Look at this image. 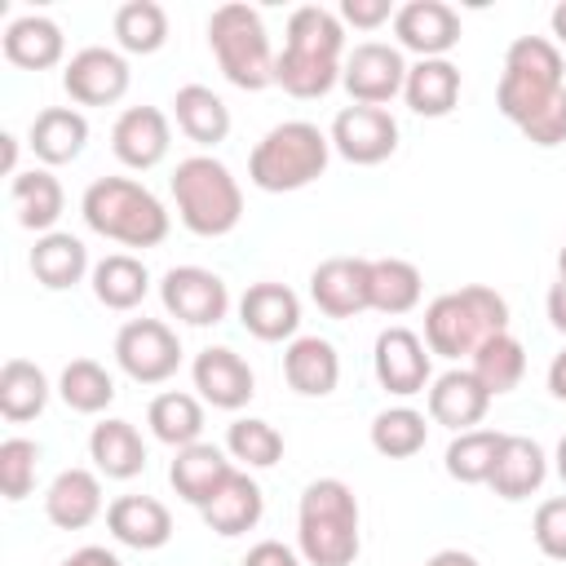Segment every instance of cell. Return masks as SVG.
<instances>
[{
	"label": "cell",
	"instance_id": "1",
	"mask_svg": "<svg viewBox=\"0 0 566 566\" xmlns=\"http://www.w3.org/2000/svg\"><path fill=\"white\" fill-rule=\"evenodd\" d=\"M345 53V22L340 13L323 4H301L287 18V40L283 53H274V84L301 102L323 97L340 84V62Z\"/></svg>",
	"mask_w": 566,
	"mask_h": 566
},
{
	"label": "cell",
	"instance_id": "2",
	"mask_svg": "<svg viewBox=\"0 0 566 566\" xmlns=\"http://www.w3.org/2000/svg\"><path fill=\"white\" fill-rule=\"evenodd\" d=\"M296 548L310 566H354L358 539V500L340 478H318L301 491L296 504Z\"/></svg>",
	"mask_w": 566,
	"mask_h": 566
},
{
	"label": "cell",
	"instance_id": "3",
	"mask_svg": "<svg viewBox=\"0 0 566 566\" xmlns=\"http://www.w3.org/2000/svg\"><path fill=\"white\" fill-rule=\"evenodd\" d=\"M84 226L124 248H155L168 239V208L133 177H97L80 199Z\"/></svg>",
	"mask_w": 566,
	"mask_h": 566
},
{
	"label": "cell",
	"instance_id": "4",
	"mask_svg": "<svg viewBox=\"0 0 566 566\" xmlns=\"http://www.w3.org/2000/svg\"><path fill=\"white\" fill-rule=\"evenodd\" d=\"M500 332H509V301L482 283L442 292L424 310V345L442 358H473Z\"/></svg>",
	"mask_w": 566,
	"mask_h": 566
},
{
	"label": "cell",
	"instance_id": "5",
	"mask_svg": "<svg viewBox=\"0 0 566 566\" xmlns=\"http://www.w3.org/2000/svg\"><path fill=\"white\" fill-rule=\"evenodd\" d=\"M327 159H332V137L318 124L283 119L252 146L248 177L265 195H287V190H305L310 181H318L327 172Z\"/></svg>",
	"mask_w": 566,
	"mask_h": 566
},
{
	"label": "cell",
	"instance_id": "6",
	"mask_svg": "<svg viewBox=\"0 0 566 566\" xmlns=\"http://www.w3.org/2000/svg\"><path fill=\"white\" fill-rule=\"evenodd\" d=\"M177 217L199 239H221L243 221V190L234 172L212 155H190L172 172Z\"/></svg>",
	"mask_w": 566,
	"mask_h": 566
},
{
	"label": "cell",
	"instance_id": "7",
	"mask_svg": "<svg viewBox=\"0 0 566 566\" xmlns=\"http://www.w3.org/2000/svg\"><path fill=\"white\" fill-rule=\"evenodd\" d=\"M562 75H566L562 49L548 35H517L504 53V71H500V84H495L500 115L522 128L531 115H539L566 88Z\"/></svg>",
	"mask_w": 566,
	"mask_h": 566
},
{
	"label": "cell",
	"instance_id": "8",
	"mask_svg": "<svg viewBox=\"0 0 566 566\" xmlns=\"http://www.w3.org/2000/svg\"><path fill=\"white\" fill-rule=\"evenodd\" d=\"M208 49L221 66V75L243 88V93H261L274 84V53H270V35L265 22L252 4H221L208 18Z\"/></svg>",
	"mask_w": 566,
	"mask_h": 566
},
{
	"label": "cell",
	"instance_id": "9",
	"mask_svg": "<svg viewBox=\"0 0 566 566\" xmlns=\"http://www.w3.org/2000/svg\"><path fill=\"white\" fill-rule=\"evenodd\" d=\"M115 363L137 385H164L181 367V340L159 318H128L115 336Z\"/></svg>",
	"mask_w": 566,
	"mask_h": 566
},
{
	"label": "cell",
	"instance_id": "10",
	"mask_svg": "<svg viewBox=\"0 0 566 566\" xmlns=\"http://www.w3.org/2000/svg\"><path fill=\"white\" fill-rule=\"evenodd\" d=\"M159 301L186 327H217L230 310V287L203 265H172L159 279Z\"/></svg>",
	"mask_w": 566,
	"mask_h": 566
},
{
	"label": "cell",
	"instance_id": "11",
	"mask_svg": "<svg viewBox=\"0 0 566 566\" xmlns=\"http://www.w3.org/2000/svg\"><path fill=\"white\" fill-rule=\"evenodd\" d=\"M340 84H345V93L358 106H385V102H394L402 93V84H407L402 49L398 44H380V40L354 44V53L345 57Z\"/></svg>",
	"mask_w": 566,
	"mask_h": 566
},
{
	"label": "cell",
	"instance_id": "12",
	"mask_svg": "<svg viewBox=\"0 0 566 566\" xmlns=\"http://www.w3.org/2000/svg\"><path fill=\"white\" fill-rule=\"evenodd\" d=\"M332 150L358 168H371V164H385L394 150H398V119L385 111V106H345L336 119H332Z\"/></svg>",
	"mask_w": 566,
	"mask_h": 566
},
{
	"label": "cell",
	"instance_id": "13",
	"mask_svg": "<svg viewBox=\"0 0 566 566\" xmlns=\"http://www.w3.org/2000/svg\"><path fill=\"white\" fill-rule=\"evenodd\" d=\"M128 62L115 49L88 44L80 53H71L66 71H62V88L75 106H115L128 93Z\"/></svg>",
	"mask_w": 566,
	"mask_h": 566
},
{
	"label": "cell",
	"instance_id": "14",
	"mask_svg": "<svg viewBox=\"0 0 566 566\" xmlns=\"http://www.w3.org/2000/svg\"><path fill=\"white\" fill-rule=\"evenodd\" d=\"M310 296L327 318H354L371 310V261L363 256H327L310 274Z\"/></svg>",
	"mask_w": 566,
	"mask_h": 566
},
{
	"label": "cell",
	"instance_id": "15",
	"mask_svg": "<svg viewBox=\"0 0 566 566\" xmlns=\"http://www.w3.org/2000/svg\"><path fill=\"white\" fill-rule=\"evenodd\" d=\"M371 371H376L385 394H398V398L424 394V385H429V345L411 327H385L376 336V349H371Z\"/></svg>",
	"mask_w": 566,
	"mask_h": 566
},
{
	"label": "cell",
	"instance_id": "16",
	"mask_svg": "<svg viewBox=\"0 0 566 566\" xmlns=\"http://www.w3.org/2000/svg\"><path fill=\"white\" fill-rule=\"evenodd\" d=\"M394 35L416 57H447L460 44V13L442 0H407L394 13Z\"/></svg>",
	"mask_w": 566,
	"mask_h": 566
},
{
	"label": "cell",
	"instance_id": "17",
	"mask_svg": "<svg viewBox=\"0 0 566 566\" xmlns=\"http://www.w3.org/2000/svg\"><path fill=\"white\" fill-rule=\"evenodd\" d=\"M190 376H195L199 398L212 402L217 411H239V407H248L252 394H256V376H252V367H248L234 349H226V345H208V349H199Z\"/></svg>",
	"mask_w": 566,
	"mask_h": 566
},
{
	"label": "cell",
	"instance_id": "18",
	"mask_svg": "<svg viewBox=\"0 0 566 566\" xmlns=\"http://www.w3.org/2000/svg\"><path fill=\"white\" fill-rule=\"evenodd\" d=\"M172 146V133H168V115L159 106H128L115 128H111V150L124 168H155Z\"/></svg>",
	"mask_w": 566,
	"mask_h": 566
},
{
	"label": "cell",
	"instance_id": "19",
	"mask_svg": "<svg viewBox=\"0 0 566 566\" xmlns=\"http://www.w3.org/2000/svg\"><path fill=\"white\" fill-rule=\"evenodd\" d=\"M239 323L256 340H296L301 327V301L287 283H252L239 296Z\"/></svg>",
	"mask_w": 566,
	"mask_h": 566
},
{
	"label": "cell",
	"instance_id": "20",
	"mask_svg": "<svg viewBox=\"0 0 566 566\" xmlns=\"http://www.w3.org/2000/svg\"><path fill=\"white\" fill-rule=\"evenodd\" d=\"M544 478H548V455H544V447H539L535 438L504 433V442H500V455H495V469H491V482H486V486H491L500 500L517 504V500L535 495V491L544 486Z\"/></svg>",
	"mask_w": 566,
	"mask_h": 566
},
{
	"label": "cell",
	"instance_id": "21",
	"mask_svg": "<svg viewBox=\"0 0 566 566\" xmlns=\"http://www.w3.org/2000/svg\"><path fill=\"white\" fill-rule=\"evenodd\" d=\"M106 531L119 544L150 553V548H164L172 539V513L155 495H119L106 504Z\"/></svg>",
	"mask_w": 566,
	"mask_h": 566
},
{
	"label": "cell",
	"instance_id": "22",
	"mask_svg": "<svg viewBox=\"0 0 566 566\" xmlns=\"http://www.w3.org/2000/svg\"><path fill=\"white\" fill-rule=\"evenodd\" d=\"M491 407V394L482 389V380L469 367H451L429 385V420L447 424L455 433L473 429Z\"/></svg>",
	"mask_w": 566,
	"mask_h": 566
},
{
	"label": "cell",
	"instance_id": "23",
	"mask_svg": "<svg viewBox=\"0 0 566 566\" xmlns=\"http://www.w3.org/2000/svg\"><path fill=\"white\" fill-rule=\"evenodd\" d=\"M230 473H234V464H230L226 451L212 447V442H190V447H181L177 460L168 464L172 491H177L186 504H195V509H203V504L230 482Z\"/></svg>",
	"mask_w": 566,
	"mask_h": 566
},
{
	"label": "cell",
	"instance_id": "24",
	"mask_svg": "<svg viewBox=\"0 0 566 566\" xmlns=\"http://www.w3.org/2000/svg\"><path fill=\"white\" fill-rule=\"evenodd\" d=\"M283 380L301 398H327L340 380V354L323 336H296L283 349Z\"/></svg>",
	"mask_w": 566,
	"mask_h": 566
},
{
	"label": "cell",
	"instance_id": "25",
	"mask_svg": "<svg viewBox=\"0 0 566 566\" xmlns=\"http://www.w3.org/2000/svg\"><path fill=\"white\" fill-rule=\"evenodd\" d=\"M44 517L57 531H84L102 517V482L88 469H62L44 491Z\"/></svg>",
	"mask_w": 566,
	"mask_h": 566
},
{
	"label": "cell",
	"instance_id": "26",
	"mask_svg": "<svg viewBox=\"0 0 566 566\" xmlns=\"http://www.w3.org/2000/svg\"><path fill=\"white\" fill-rule=\"evenodd\" d=\"M84 142H88V119L75 106H44L31 119V133H27V146H31V155L44 168H57V164L80 159Z\"/></svg>",
	"mask_w": 566,
	"mask_h": 566
},
{
	"label": "cell",
	"instance_id": "27",
	"mask_svg": "<svg viewBox=\"0 0 566 566\" xmlns=\"http://www.w3.org/2000/svg\"><path fill=\"white\" fill-rule=\"evenodd\" d=\"M66 53V35L53 18L44 13H22L4 27V57L22 71H49Z\"/></svg>",
	"mask_w": 566,
	"mask_h": 566
},
{
	"label": "cell",
	"instance_id": "28",
	"mask_svg": "<svg viewBox=\"0 0 566 566\" xmlns=\"http://www.w3.org/2000/svg\"><path fill=\"white\" fill-rule=\"evenodd\" d=\"M261 513H265V495H261V486H256L248 473H239V469H234L230 482L199 509L203 526H208L212 535H226V539L252 531V526L261 522Z\"/></svg>",
	"mask_w": 566,
	"mask_h": 566
},
{
	"label": "cell",
	"instance_id": "29",
	"mask_svg": "<svg viewBox=\"0 0 566 566\" xmlns=\"http://www.w3.org/2000/svg\"><path fill=\"white\" fill-rule=\"evenodd\" d=\"M402 97L416 115L424 119H442L455 111L460 102V66L447 57H420L416 66H407V84Z\"/></svg>",
	"mask_w": 566,
	"mask_h": 566
},
{
	"label": "cell",
	"instance_id": "30",
	"mask_svg": "<svg viewBox=\"0 0 566 566\" xmlns=\"http://www.w3.org/2000/svg\"><path fill=\"white\" fill-rule=\"evenodd\" d=\"M31 274H35L40 287L66 292L88 274V248L66 230H49L31 248Z\"/></svg>",
	"mask_w": 566,
	"mask_h": 566
},
{
	"label": "cell",
	"instance_id": "31",
	"mask_svg": "<svg viewBox=\"0 0 566 566\" xmlns=\"http://www.w3.org/2000/svg\"><path fill=\"white\" fill-rule=\"evenodd\" d=\"M9 195H13V208H18V226L22 230H35V234H49L66 208V195H62V181L49 172V168H27L9 181Z\"/></svg>",
	"mask_w": 566,
	"mask_h": 566
},
{
	"label": "cell",
	"instance_id": "32",
	"mask_svg": "<svg viewBox=\"0 0 566 566\" xmlns=\"http://www.w3.org/2000/svg\"><path fill=\"white\" fill-rule=\"evenodd\" d=\"M88 455H93L97 473H106L115 482H128V478H137L146 469V442H142V433L128 420H102V424H93Z\"/></svg>",
	"mask_w": 566,
	"mask_h": 566
},
{
	"label": "cell",
	"instance_id": "33",
	"mask_svg": "<svg viewBox=\"0 0 566 566\" xmlns=\"http://www.w3.org/2000/svg\"><path fill=\"white\" fill-rule=\"evenodd\" d=\"M172 115L195 146H217L230 137V106L203 84H181L172 93Z\"/></svg>",
	"mask_w": 566,
	"mask_h": 566
},
{
	"label": "cell",
	"instance_id": "34",
	"mask_svg": "<svg viewBox=\"0 0 566 566\" xmlns=\"http://www.w3.org/2000/svg\"><path fill=\"white\" fill-rule=\"evenodd\" d=\"M146 292H150V274H146V265L137 256L111 252V256H102L93 265V296L106 310H119V314L124 310H137L146 301Z\"/></svg>",
	"mask_w": 566,
	"mask_h": 566
},
{
	"label": "cell",
	"instance_id": "35",
	"mask_svg": "<svg viewBox=\"0 0 566 566\" xmlns=\"http://www.w3.org/2000/svg\"><path fill=\"white\" fill-rule=\"evenodd\" d=\"M146 424L150 433L164 442V447H190L199 442L203 433V407L195 394H181V389H168V394H155L150 407H146Z\"/></svg>",
	"mask_w": 566,
	"mask_h": 566
},
{
	"label": "cell",
	"instance_id": "36",
	"mask_svg": "<svg viewBox=\"0 0 566 566\" xmlns=\"http://www.w3.org/2000/svg\"><path fill=\"white\" fill-rule=\"evenodd\" d=\"M469 371L482 380V389H486L491 398H495V394H513V389L522 385V376H526V349H522V340H517L513 332H500V336H491L486 345H478Z\"/></svg>",
	"mask_w": 566,
	"mask_h": 566
},
{
	"label": "cell",
	"instance_id": "37",
	"mask_svg": "<svg viewBox=\"0 0 566 566\" xmlns=\"http://www.w3.org/2000/svg\"><path fill=\"white\" fill-rule=\"evenodd\" d=\"M44 402H49V376L27 358H9L0 367V416L22 424V420H35Z\"/></svg>",
	"mask_w": 566,
	"mask_h": 566
},
{
	"label": "cell",
	"instance_id": "38",
	"mask_svg": "<svg viewBox=\"0 0 566 566\" xmlns=\"http://www.w3.org/2000/svg\"><path fill=\"white\" fill-rule=\"evenodd\" d=\"M57 398L80 416H97L115 402V380L97 358H71L57 376Z\"/></svg>",
	"mask_w": 566,
	"mask_h": 566
},
{
	"label": "cell",
	"instance_id": "39",
	"mask_svg": "<svg viewBox=\"0 0 566 566\" xmlns=\"http://www.w3.org/2000/svg\"><path fill=\"white\" fill-rule=\"evenodd\" d=\"M420 305V270L402 256H380L371 261V310L398 318Z\"/></svg>",
	"mask_w": 566,
	"mask_h": 566
},
{
	"label": "cell",
	"instance_id": "40",
	"mask_svg": "<svg viewBox=\"0 0 566 566\" xmlns=\"http://www.w3.org/2000/svg\"><path fill=\"white\" fill-rule=\"evenodd\" d=\"M500 442H504L500 429H464V433H455L451 447H447V473H451L455 482H464V486L491 482Z\"/></svg>",
	"mask_w": 566,
	"mask_h": 566
},
{
	"label": "cell",
	"instance_id": "41",
	"mask_svg": "<svg viewBox=\"0 0 566 566\" xmlns=\"http://www.w3.org/2000/svg\"><path fill=\"white\" fill-rule=\"evenodd\" d=\"M115 40L124 53H159L168 40V13L155 0H128L115 9Z\"/></svg>",
	"mask_w": 566,
	"mask_h": 566
},
{
	"label": "cell",
	"instance_id": "42",
	"mask_svg": "<svg viewBox=\"0 0 566 566\" xmlns=\"http://www.w3.org/2000/svg\"><path fill=\"white\" fill-rule=\"evenodd\" d=\"M429 438V424L416 407H385L376 420H371V447L385 455V460H407L424 447Z\"/></svg>",
	"mask_w": 566,
	"mask_h": 566
},
{
	"label": "cell",
	"instance_id": "43",
	"mask_svg": "<svg viewBox=\"0 0 566 566\" xmlns=\"http://www.w3.org/2000/svg\"><path fill=\"white\" fill-rule=\"evenodd\" d=\"M226 451L248 464V469H270L279 464L283 455V433L270 424V420H256V416H239L230 429H226Z\"/></svg>",
	"mask_w": 566,
	"mask_h": 566
},
{
	"label": "cell",
	"instance_id": "44",
	"mask_svg": "<svg viewBox=\"0 0 566 566\" xmlns=\"http://www.w3.org/2000/svg\"><path fill=\"white\" fill-rule=\"evenodd\" d=\"M35 469H40V442L31 438H4L0 442V491L4 500H27L35 491Z\"/></svg>",
	"mask_w": 566,
	"mask_h": 566
},
{
	"label": "cell",
	"instance_id": "45",
	"mask_svg": "<svg viewBox=\"0 0 566 566\" xmlns=\"http://www.w3.org/2000/svg\"><path fill=\"white\" fill-rule=\"evenodd\" d=\"M531 535H535V544H539L544 557L566 562V495H553V500H544L535 509Z\"/></svg>",
	"mask_w": 566,
	"mask_h": 566
},
{
	"label": "cell",
	"instance_id": "46",
	"mask_svg": "<svg viewBox=\"0 0 566 566\" xmlns=\"http://www.w3.org/2000/svg\"><path fill=\"white\" fill-rule=\"evenodd\" d=\"M522 137H526L531 146H544V150H553V146L566 142V88H562L539 115H531V119L522 124Z\"/></svg>",
	"mask_w": 566,
	"mask_h": 566
},
{
	"label": "cell",
	"instance_id": "47",
	"mask_svg": "<svg viewBox=\"0 0 566 566\" xmlns=\"http://www.w3.org/2000/svg\"><path fill=\"white\" fill-rule=\"evenodd\" d=\"M398 9L389 0H340V22L358 27V31H376L380 22H389Z\"/></svg>",
	"mask_w": 566,
	"mask_h": 566
},
{
	"label": "cell",
	"instance_id": "48",
	"mask_svg": "<svg viewBox=\"0 0 566 566\" xmlns=\"http://www.w3.org/2000/svg\"><path fill=\"white\" fill-rule=\"evenodd\" d=\"M243 566H301V557L287 544H279V539H261V544L248 548Z\"/></svg>",
	"mask_w": 566,
	"mask_h": 566
},
{
	"label": "cell",
	"instance_id": "49",
	"mask_svg": "<svg viewBox=\"0 0 566 566\" xmlns=\"http://www.w3.org/2000/svg\"><path fill=\"white\" fill-rule=\"evenodd\" d=\"M57 566H124L111 548H102V544H84V548H75L71 557H62Z\"/></svg>",
	"mask_w": 566,
	"mask_h": 566
},
{
	"label": "cell",
	"instance_id": "50",
	"mask_svg": "<svg viewBox=\"0 0 566 566\" xmlns=\"http://www.w3.org/2000/svg\"><path fill=\"white\" fill-rule=\"evenodd\" d=\"M544 305H548V323L566 336V279H557V283L548 287V301H544Z\"/></svg>",
	"mask_w": 566,
	"mask_h": 566
},
{
	"label": "cell",
	"instance_id": "51",
	"mask_svg": "<svg viewBox=\"0 0 566 566\" xmlns=\"http://www.w3.org/2000/svg\"><path fill=\"white\" fill-rule=\"evenodd\" d=\"M548 394H553L557 402H566V349L553 354V363H548Z\"/></svg>",
	"mask_w": 566,
	"mask_h": 566
},
{
	"label": "cell",
	"instance_id": "52",
	"mask_svg": "<svg viewBox=\"0 0 566 566\" xmlns=\"http://www.w3.org/2000/svg\"><path fill=\"white\" fill-rule=\"evenodd\" d=\"M424 566H482L473 553H464V548H442V553H433Z\"/></svg>",
	"mask_w": 566,
	"mask_h": 566
},
{
	"label": "cell",
	"instance_id": "53",
	"mask_svg": "<svg viewBox=\"0 0 566 566\" xmlns=\"http://www.w3.org/2000/svg\"><path fill=\"white\" fill-rule=\"evenodd\" d=\"M548 27H553V44H557V49H566V0L548 13Z\"/></svg>",
	"mask_w": 566,
	"mask_h": 566
},
{
	"label": "cell",
	"instance_id": "54",
	"mask_svg": "<svg viewBox=\"0 0 566 566\" xmlns=\"http://www.w3.org/2000/svg\"><path fill=\"white\" fill-rule=\"evenodd\" d=\"M0 142H4V172H9V177H18V137H13V133H4Z\"/></svg>",
	"mask_w": 566,
	"mask_h": 566
},
{
	"label": "cell",
	"instance_id": "55",
	"mask_svg": "<svg viewBox=\"0 0 566 566\" xmlns=\"http://www.w3.org/2000/svg\"><path fill=\"white\" fill-rule=\"evenodd\" d=\"M553 460H557V478L566 482V433H562V442H557V455H553Z\"/></svg>",
	"mask_w": 566,
	"mask_h": 566
},
{
	"label": "cell",
	"instance_id": "56",
	"mask_svg": "<svg viewBox=\"0 0 566 566\" xmlns=\"http://www.w3.org/2000/svg\"><path fill=\"white\" fill-rule=\"evenodd\" d=\"M557 270H562V279H566V243H562V252H557Z\"/></svg>",
	"mask_w": 566,
	"mask_h": 566
}]
</instances>
